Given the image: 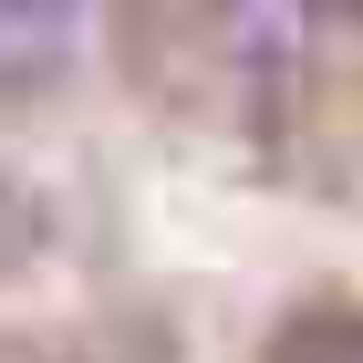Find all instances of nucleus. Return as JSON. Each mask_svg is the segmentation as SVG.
Listing matches in <instances>:
<instances>
[{
  "label": "nucleus",
  "mask_w": 363,
  "mask_h": 363,
  "mask_svg": "<svg viewBox=\"0 0 363 363\" xmlns=\"http://www.w3.org/2000/svg\"><path fill=\"white\" fill-rule=\"evenodd\" d=\"M333 363H363V342H342V353H333Z\"/></svg>",
  "instance_id": "1"
}]
</instances>
